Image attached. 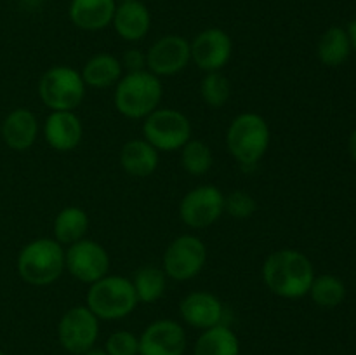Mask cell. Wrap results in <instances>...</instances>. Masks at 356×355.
<instances>
[{
  "instance_id": "cell-29",
  "label": "cell",
  "mask_w": 356,
  "mask_h": 355,
  "mask_svg": "<svg viewBox=\"0 0 356 355\" xmlns=\"http://www.w3.org/2000/svg\"><path fill=\"white\" fill-rule=\"evenodd\" d=\"M256 198L243 190L232 191L225 197V212L235 219H249L256 212Z\"/></svg>"
},
{
  "instance_id": "cell-5",
  "label": "cell",
  "mask_w": 356,
  "mask_h": 355,
  "mask_svg": "<svg viewBox=\"0 0 356 355\" xmlns=\"http://www.w3.org/2000/svg\"><path fill=\"white\" fill-rule=\"evenodd\" d=\"M139 305L132 281L122 275H104L89 285L86 306L99 320H120Z\"/></svg>"
},
{
  "instance_id": "cell-4",
  "label": "cell",
  "mask_w": 356,
  "mask_h": 355,
  "mask_svg": "<svg viewBox=\"0 0 356 355\" xmlns=\"http://www.w3.org/2000/svg\"><path fill=\"white\" fill-rule=\"evenodd\" d=\"M16 267L26 284L37 287L49 285L65 271V247L56 239H35L21 247Z\"/></svg>"
},
{
  "instance_id": "cell-35",
  "label": "cell",
  "mask_w": 356,
  "mask_h": 355,
  "mask_svg": "<svg viewBox=\"0 0 356 355\" xmlns=\"http://www.w3.org/2000/svg\"><path fill=\"white\" fill-rule=\"evenodd\" d=\"M115 2H117V3L118 2H129V0H115Z\"/></svg>"
},
{
  "instance_id": "cell-36",
  "label": "cell",
  "mask_w": 356,
  "mask_h": 355,
  "mask_svg": "<svg viewBox=\"0 0 356 355\" xmlns=\"http://www.w3.org/2000/svg\"><path fill=\"white\" fill-rule=\"evenodd\" d=\"M0 355H7V354H6V352H2V350H0Z\"/></svg>"
},
{
  "instance_id": "cell-24",
  "label": "cell",
  "mask_w": 356,
  "mask_h": 355,
  "mask_svg": "<svg viewBox=\"0 0 356 355\" xmlns=\"http://www.w3.org/2000/svg\"><path fill=\"white\" fill-rule=\"evenodd\" d=\"M351 51L353 49H351L350 35H348V30L341 26H330L329 30L323 31L318 45H316L318 59L330 68H336V66H341L344 61H348Z\"/></svg>"
},
{
  "instance_id": "cell-22",
  "label": "cell",
  "mask_w": 356,
  "mask_h": 355,
  "mask_svg": "<svg viewBox=\"0 0 356 355\" xmlns=\"http://www.w3.org/2000/svg\"><path fill=\"white\" fill-rule=\"evenodd\" d=\"M193 355H240V341L235 331L225 324L202 331L193 347Z\"/></svg>"
},
{
  "instance_id": "cell-18",
  "label": "cell",
  "mask_w": 356,
  "mask_h": 355,
  "mask_svg": "<svg viewBox=\"0 0 356 355\" xmlns=\"http://www.w3.org/2000/svg\"><path fill=\"white\" fill-rule=\"evenodd\" d=\"M2 139L14 152H24L31 148L38 136L37 115L28 108H16L2 122Z\"/></svg>"
},
{
  "instance_id": "cell-12",
  "label": "cell",
  "mask_w": 356,
  "mask_h": 355,
  "mask_svg": "<svg viewBox=\"0 0 356 355\" xmlns=\"http://www.w3.org/2000/svg\"><path fill=\"white\" fill-rule=\"evenodd\" d=\"M190 61V42L181 35L160 37L146 52V70L156 77L176 75L183 72Z\"/></svg>"
},
{
  "instance_id": "cell-26",
  "label": "cell",
  "mask_w": 356,
  "mask_h": 355,
  "mask_svg": "<svg viewBox=\"0 0 356 355\" xmlns=\"http://www.w3.org/2000/svg\"><path fill=\"white\" fill-rule=\"evenodd\" d=\"M308 294L322 308H336L346 298V285L336 275L323 274L318 277L315 275Z\"/></svg>"
},
{
  "instance_id": "cell-14",
  "label": "cell",
  "mask_w": 356,
  "mask_h": 355,
  "mask_svg": "<svg viewBox=\"0 0 356 355\" xmlns=\"http://www.w3.org/2000/svg\"><path fill=\"white\" fill-rule=\"evenodd\" d=\"M190 47L191 59L205 73L221 72L233 54L232 37L221 28H207L200 31L193 38Z\"/></svg>"
},
{
  "instance_id": "cell-1",
  "label": "cell",
  "mask_w": 356,
  "mask_h": 355,
  "mask_svg": "<svg viewBox=\"0 0 356 355\" xmlns=\"http://www.w3.org/2000/svg\"><path fill=\"white\" fill-rule=\"evenodd\" d=\"M261 275L273 294L285 299H298L309 292L315 268L301 251L278 249L264 260Z\"/></svg>"
},
{
  "instance_id": "cell-34",
  "label": "cell",
  "mask_w": 356,
  "mask_h": 355,
  "mask_svg": "<svg viewBox=\"0 0 356 355\" xmlns=\"http://www.w3.org/2000/svg\"><path fill=\"white\" fill-rule=\"evenodd\" d=\"M83 355H108V352L104 350V348L94 347V348H90V350H87Z\"/></svg>"
},
{
  "instance_id": "cell-13",
  "label": "cell",
  "mask_w": 356,
  "mask_h": 355,
  "mask_svg": "<svg viewBox=\"0 0 356 355\" xmlns=\"http://www.w3.org/2000/svg\"><path fill=\"white\" fill-rule=\"evenodd\" d=\"M186 347V331L172 319L155 320L139 336V355H184Z\"/></svg>"
},
{
  "instance_id": "cell-8",
  "label": "cell",
  "mask_w": 356,
  "mask_h": 355,
  "mask_svg": "<svg viewBox=\"0 0 356 355\" xmlns=\"http://www.w3.org/2000/svg\"><path fill=\"white\" fill-rule=\"evenodd\" d=\"M207 261V247L197 235H179L163 253L165 275L172 281L186 282L197 277Z\"/></svg>"
},
{
  "instance_id": "cell-25",
  "label": "cell",
  "mask_w": 356,
  "mask_h": 355,
  "mask_svg": "<svg viewBox=\"0 0 356 355\" xmlns=\"http://www.w3.org/2000/svg\"><path fill=\"white\" fill-rule=\"evenodd\" d=\"M139 303H155L163 296L167 287V275L162 268L141 267L132 277Z\"/></svg>"
},
{
  "instance_id": "cell-19",
  "label": "cell",
  "mask_w": 356,
  "mask_h": 355,
  "mask_svg": "<svg viewBox=\"0 0 356 355\" xmlns=\"http://www.w3.org/2000/svg\"><path fill=\"white\" fill-rule=\"evenodd\" d=\"M115 0H72L68 7L70 21L83 31H99L113 21Z\"/></svg>"
},
{
  "instance_id": "cell-16",
  "label": "cell",
  "mask_w": 356,
  "mask_h": 355,
  "mask_svg": "<svg viewBox=\"0 0 356 355\" xmlns=\"http://www.w3.org/2000/svg\"><path fill=\"white\" fill-rule=\"evenodd\" d=\"M82 136L83 125L75 111H51L45 118L44 138L54 152H72L80 145Z\"/></svg>"
},
{
  "instance_id": "cell-33",
  "label": "cell",
  "mask_w": 356,
  "mask_h": 355,
  "mask_svg": "<svg viewBox=\"0 0 356 355\" xmlns=\"http://www.w3.org/2000/svg\"><path fill=\"white\" fill-rule=\"evenodd\" d=\"M348 148H350V155H351V159L355 160L356 162V129L353 132H351V136H350V143H348Z\"/></svg>"
},
{
  "instance_id": "cell-10",
  "label": "cell",
  "mask_w": 356,
  "mask_h": 355,
  "mask_svg": "<svg viewBox=\"0 0 356 355\" xmlns=\"http://www.w3.org/2000/svg\"><path fill=\"white\" fill-rule=\"evenodd\" d=\"M65 270L83 284H94L110 270V254L96 240L82 239L65 249Z\"/></svg>"
},
{
  "instance_id": "cell-2",
  "label": "cell",
  "mask_w": 356,
  "mask_h": 355,
  "mask_svg": "<svg viewBox=\"0 0 356 355\" xmlns=\"http://www.w3.org/2000/svg\"><path fill=\"white\" fill-rule=\"evenodd\" d=\"M270 125L254 111L236 115L226 131V148L242 167L257 166L270 148Z\"/></svg>"
},
{
  "instance_id": "cell-32",
  "label": "cell",
  "mask_w": 356,
  "mask_h": 355,
  "mask_svg": "<svg viewBox=\"0 0 356 355\" xmlns=\"http://www.w3.org/2000/svg\"><path fill=\"white\" fill-rule=\"evenodd\" d=\"M348 35H350V40H351V49L356 52V19H353L348 26Z\"/></svg>"
},
{
  "instance_id": "cell-7",
  "label": "cell",
  "mask_w": 356,
  "mask_h": 355,
  "mask_svg": "<svg viewBox=\"0 0 356 355\" xmlns=\"http://www.w3.org/2000/svg\"><path fill=\"white\" fill-rule=\"evenodd\" d=\"M143 120V138L159 152H176L191 139V122L183 111L156 108Z\"/></svg>"
},
{
  "instance_id": "cell-30",
  "label": "cell",
  "mask_w": 356,
  "mask_h": 355,
  "mask_svg": "<svg viewBox=\"0 0 356 355\" xmlns=\"http://www.w3.org/2000/svg\"><path fill=\"white\" fill-rule=\"evenodd\" d=\"M108 355H139V336L131 331H115L104 343Z\"/></svg>"
},
{
  "instance_id": "cell-31",
  "label": "cell",
  "mask_w": 356,
  "mask_h": 355,
  "mask_svg": "<svg viewBox=\"0 0 356 355\" xmlns=\"http://www.w3.org/2000/svg\"><path fill=\"white\" fill-rule=\"evenodd\" d=\"M122 66L124 70H127V73L146 70V54L139 49H129L122 58Z\"/></svg>"
},
{
  "instance_id": "cell-3",
  "label": "cell",
  "mask_w": 356,
  "mask_h": 355,
  "mask_svg": "<svg viewBox=\"0 0 356 355\" xmlns=\"http://www.w3.org/2000/svg\"><path fill=\"white\" fill-rule=\"evenodd\" d=\"M163 86L160 77L148 70L125 73L115 86L113 103L120 115L127 118H146L159 108Z\"/></svg>"
},
{
  "instance_id": "cell-20",
  "label": "cell",
  "mask_w": 356,
  "mask_h": 355,
  "mask_svg": "<svg viewBox=\"0 0 356 355\" xmlns=\"http://www.w3.org/2000/svg\"><path fill=\"white\" fill-rule=\"evenodd\" d=\"M122 169L134 178H148L159 167V150L145 138L131 139L120 150Z\"/></svg>"
},
{
  "instance_id": "cell-9",
  "label": "cell",
  "mask_w": 356,
  "mask_h": 355,
  "mask_svg": "<svg viewBox=\"0 0 356 355\" xmlns=\"http://www.w3.org/2000/svg\"><path fill=\"white\" fill-rule=\"evenodd\" d=\"M99 338V319L83 306H72L63 313L58 324V340L63 350L72 355H83L96 347Z\"/></svg>"
},
{
  "instance_id": "cell-11",
  "label": "cell",
  "mask_w": 356,
  "mask_h": 355,
  "mask_svg": "<svg viewBox=\"0 0 356 355\" xmlns=\"http://www.w3.org/2000/svg\"><path fill=\"white\" fill-rule=\"evenodd\" d=\"M225 212V195L214 184H200L188 191L179 204V216L190 228L202 230L214 225Z\"/></svg>"
},
{
  "instance_id": "cell-23",
  "label": "cell",
  "mask_w": 356,
  "mask_h": 355,
  "mask_svg": "<svg viewBox=\"0 0 356 355\" xmlns=\"http://www.w3.org/2000/svg\"><path fill=\"white\" fill-rule=\"evenodd\" d=\"M52 230H54V239L61 246H72L86 237L89 230V216L82 207L68 205L58 212Z\"/></svg>"
},
{
  "instance_id": "cell-27",
  "label": "cell",
  "mask_w": 356,
  "mask_h": 355,
  "mask_svg": "<svg viewBox=\"0 0 356 355\" xmlns=\"http://www.w3.org/2000/svg\"><path fill=\"white\" fill-rule=\"evenodd\" d=\"M181 164H183V169L191 176H204L214 164L212 150L200 139H190L181 148Z\"/></svg>"
},
{
  "instance_id": "cell-6",
  "label": "cell",
  "mask_w": 356,
  "mask_h": 355,
  "mask_svg": "<svg viewBox=\"0 0 356 355\" xmlns=\"http://www.w3.org/2000/svg\"><path fill=\"white\" fill-rule=\"evenodd\" d=\"M82 73L72 66L49 68L38 80V96L51 111H73L86 97Z\"/></svg>"
},
{
  "instance_id": "cell-21",
  "label": "cell",
  "mask_w": 356,
  "mask_h": 355,
  "mask_svg": "<svg viewBox=\"0 0 356 355\" xmlns=\"http://www.w3.org/2000/svg\"><path fill=\"white\" fill-rule=\"evenodd\" d=\"M80 73L86 86L94 87V89H106V87L117 86L118 80L124 77V66L117 56L99 52L87 59Z\"/></svg>"
},
{
  "instance_id": "cell-28",
  "label": "cell",
  "mask_w": 356,
  "mask_h": 355,
  "mask_svg": "<svg viewBox=\"0 0 356 355\" xmlns=\"http://www.w3.org/2000/svg\"><path fill=\"white\" fill-rule=\"evenodd\" d=\"M200 96L211 108H222L232 96V84L221 72H209L200 82Z\"/></svg>"
},
{
  "instance_id": "cell-17",
  "label": "cell",
  "mask_w": 356,
  "mask_h": 355,
  "mask_svg": "<svg viewBox=\"0 0 356 355\" xmlns=\"http://www.w3.org/2000/svg\"><path fill=\"white\" fill-rule=\"evenodd\" d=\"M111 24H113L118 37L124 38V40H143L152 28V13L141 0L118 2L115 7Z\"/></svg>"
},
{
  "instance_id": "cell-15",
  "label": "cell",
  "mask_w": 356,
  "mask_h": 355,
  "mask_svg": "<svg viewBox=\"0 0 356 355\" xmlns=\"http://www.w3.org/2000/svg\"><path fill=\"white\" fill-rule=\"evenodd\" d=\"M181 319L195 329H211L222 324L225 306L221 299L209 291H191L179 303Z\"/></svg>"
}]
</instances>
